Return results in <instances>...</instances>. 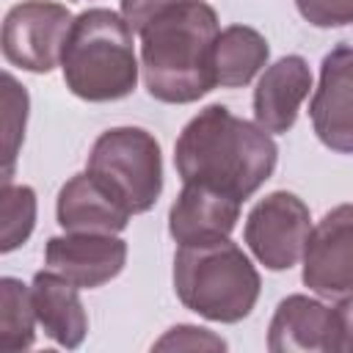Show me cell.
Returning a JSON list of instances; mask_svg holds the SVG:
<instances>
[{"label": "cell", "instance_id": "d6986e66", "mask_svg": "<svg viewBox=\"0 0 353 353\" xmlns=\"http://www.w3.org/2000/svg\"><path fill=\"white\" fill-rule=\"evenodd\" d=\"M28 91L25 85L17 83L11 72L3 74V154H6V168H3V182H11L14 165H17V152L25 141V124H28Z\"/></svg>", "mask_w": 353, "mask_h": 353}, {"label": "cell", "instance_id": "277c9868", "mask_svg": "<svg viewBox=\"0 0 353 353\" xmlns=\"http://www.w3.org/2000/svg\"><path fill=\"white\" fill-rule=\"evenodd\" d=\"M259 270L229 237L179 245L174 254V292L185 309L204 320H245L259 301Z\"/></svg>", "mask_w": 353, "mask_h": 353}, {"label": "cell", "instance_id": "8992f818", "mask_svg": "<svg viewBox=\"0 0 353 353\" xmlns=\"http://www.w3.org/2000/svg\"><path fill=\"white\" fill-rule=\"evenodd\" d=\"M72 11L55 0H22L3 19V58L33 74L61 66L63 44L72 30Z\"/></svg>", "mask_w": 353, "mask_h": 353}, {"label": "cell", "instance_id": "5b68a950", "mask_svg": "<svg viewBox=\"0 0 353 353\" xmlns=\"http://www.w3.org/2000/svg\"><path fill=\"white\" fill-rule=\"evenodd\" d=\"M85 171L97 176L132 215L149 212L163 193V154L143 127H110L91 152Z\"/></svg>", "mask_w": 353, "mask_h": 353}, {"label": "cell", "instance_id": "6da1fadb", "mask_svg": "<svg viewBox=\"0 0 353 353\" xmlns=\"http://www.w3.org/2000/svg\"><path fill=\"white\" fill-rule=\"evenodd\" d=\"M276 163L279 146L270 132L218 102L201 108L174 143L182 185H207L237 201L251 199L273 176Z\"/></svg>", "mask_w": 353, "mask_h": 353}, {"label": "cell", "instance_id": "5bb4252c", "mask_svg": "<svg viewBox=\"0 0 353 353\" xmlns=\"http://www.w3.org/2000/svg\"><path fill=\"white\" fill-rule=\"evenodd\" d=\"M55 218L63 232L119 234L127 229L132 212L88 171L74 174L58 190Z\"/></svg>", "mask_w": 353, "mask_h": 353}, {"label": "cell", "instance_id": "30bf717a", "mask_svg": "<svg viewBox=\"0 0 353 353\" xmlns=\"http://www.w3.org/2000/svg\"><path fill=\"white\" fill-rule=\"evenodd\" d=\"M127 265V240L99 232H63L44 245V268L80 290L113 281Z\"/></svg>", "mask_w": 353, "mask_h": 353}, {"label": "cell", "instance_id": "ffe728a7", "mask_svg": "<svg viewBox=\"0 0 353 353\" xmlns=\"http://www.w3.org/2000/svg\"><path fill=\"white\" fill-rule=\"evenodd\" d=\"M152 347L154 350H226V342L199 325H174Z\"/></svg>", "mask_w": 353, "mask_h": 353}, {"label": "cell", "instance_id": "603a6c76", "mask_svg": "<svg viewBox=\"0 0 353 353\" xmlns=\"http://www.w3.org/2000/svg\"><path fill=\"white\" fill-rule=\"evenodd\" d=\"M339 314V347L336 350H353V301L336 303Z\"/></svg>", "mask_w": 353, "mask_h": 353}, {"label": "cell", "instance_id": "8fae6325", "mask_svg": "<svg viewBox=\"0 0 353 353\" xmlns=\"http://www.w3.org/2000/svg\"><path fill=\"white\" fill-rule=\"evenodd\" d=\"M339 347L336 306H325L309 295H287L279 301L268 325V350L273 353H334Z\"/></svg>", "mask_w": 353, "mask_h": 353}, {"label": "cell", "instance_id": "7c38bea8", "mask_svg": "<svg viewBox=\"0 0 353 353\" xmlns=\"http://www.w3.org/2000/svg\"><path fill=\"white\" fill-rule=\"evenodd\" d=\"M240 207L243 201L207 185H182L168 210V234L179 245L223 240L237 226Z\"/></svg>", "mask_w": 353, "mask_h": 353}, {"label": "cell", "instance_id": "3957f363", "mask_svg": "<svg viewBox=\"0 0 353 353\" xmlns=\"http://www.w3.org/2000/svg\"><path fill=\"white\" fill-rule=\"evenodd\" d=\"M132 33L127 19L110 8H85L77 14L61 55L66 88L85 102L130 97L141 72Z\"/></svg>", "mask_w": 353, "mask_h": 353}, {"label": "cell", "instance_id": "4fadbf2b", "mask_svg": "<svg viewBox=\"0 0 353 353\" xmlns=\"http://www.w3.org/2000/svg\"><path fill=\"white\" fill-rule=\"evenodd\" d=\"M312 88V72L306 58L284 55L265 66L254 88V121L270 135L290 132L295 127L298 110Z\"/></svg>", "mask_w": 353, "mask_h": 353}, {"label": "cell", "instance_id": "9c48e42d", "mask_svg": "<svg viewBox=\"0 0 353 353\" xmlns=\"http://www.w3.org/2000/svg\"><path fill=\"white\" fill-rule=\"evenodd\" d=\"M309 119L323 146L353 154V44H336L323 55Z\"/></svg>", "mask_w": 353, "mask_h": 353}, {"label": "cell", "instance_id": "ba28073f", "mask_svg": "<svg viewBox=\"0 0 353 353\" xmlns=\"http://www.w3.org/2000/svg\"><path fill=\"white\" fill-rule=\"evenodd\" d=\"M301 279L325 301H353V204L328 210L309 232Z\"/></svg>", "mask_w": 353, "mask_h": 353}, {"label": "cell", "instance_id": "52a82bcc", "mask_svg": "<svg viewBox=\"0 0 353 353\" xmlns=\"http://www.w3.org/2000/svg\"><path fill=\"white\" fill-rule=\"evenodd\" d=\"M309 232L312 215L303 199L290 190H273L251 207L243 240L268 270H290L303 259Z\"/></svg>", "mask_w": 353, "mask_h": 353}, {"label": "cell", "instance_id": "e0dca14e", "mask_svg": "<svg viewBox=\"0 0 353 353\" xmlns=\"http://www.w3.org/2000/svg\"><path fill=\"white\" fill-rule=\"evenodd\" d=\"M36 306L33 292L14 276L0 279V347L28 350L36 342Z\"/></svg>", "mask_w": 353, "mask_h": 353}, {"label": "cell", "instance_id": "ac0fdd59", "mask_svg": "<svg viewBox=\"0 0 353 353\" xmlns=\"http://www.w3.org/2000/svg\"><path fill=\"white\" fill-rule=\"evenodd\" d=\"M36 207H39L36 190L30 185L3 182V193H0V221H3L0 251L3 254H11L30 237L36 226Z\"/></svg>", "mask_w": 353, "mask_h": 353}, {"label": "cell", "instance_id": "2e32d148", "mask_svg": "<svg viewBox=\"0 0 353 353\" xmlns=\"http://www.w3.org/2000/svg\"><path fill=\"white\" fill-rule=\"evenodd\" d=\"M268 39L256 28L229 25L215 39V80L223 88H243L268 66Z\"/></svg>", "mask_w": 353, "mask_h": 353}, {"label": "cell", "instance_id": "7402d4cb", "mask_svg": "<svg viewBox=\"0 0 353 353\" xmlns=\"http://www.w3.org/2000/svg\"><path fill=\"white\" fill-rule=\"evenodd\" d=\"M174 0H121V17L127 19V25L138 33L143 28V22L163 6H168Z\"/></svg>", "mask_w": 353, "mask_h": 353}, {"label": "cell", "instance_id": "7a4b0ae2", "mask_svg": "<svg viewBox=\"0 0 353 353\" xmlns=\"http://www.w3.org/2000/svg\"><path fill=\"white\" fill-rule=\"evenodd\" d=\"M218 14L204 0H174L157 8L141 36V72L152 99L165 105H190L210 94L215 80Z\"/></svg>", "mask_w": 353, "mask_h": 353}, {"label": "cell", "instance_id": "44dd1931", "mask_svg": "<svg viewBox=\"0 0 353 353\" xmlns=\"http://www.w3.org/2000/svg\"><path fill=\"white\" fill-rule=\"evenodd\" d=\"M295 8L314 28L353 25V0H295Z\"/></svg>", "mask_w": 353, "mask_h": 353}, {"label": "cell", "instance_id": "9a60e30c", "mask_svg": "<svg viewBox=\"0 0 353 353\" xmlns=\"http://www.w3.org/2000/svg\"><path fill=\"white\" fill-rule=\"evenodd\" d=\"M77 290L80 287H74L72 281L61 279L58 273H52L47 268L39 270L30 284L39 325L55 345H61L66 350L80 347L88 334V314L83 309Z\"/></svg>", "mask_w": 353, "mask_h": 353}]
</instances>
